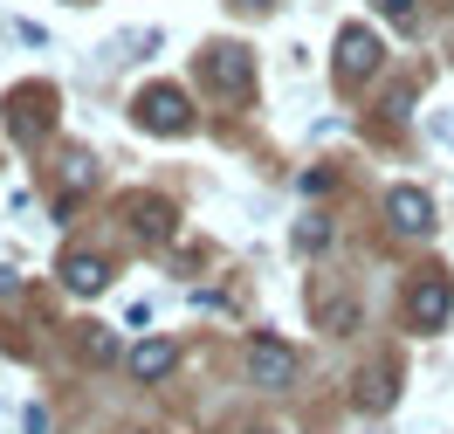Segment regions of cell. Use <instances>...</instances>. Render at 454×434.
<instances>
[{
    "label": "cell",
    "instance_id": "cell-9",
    "mask_svg": "<svg viewBox=\"0 0 454 434\" xmlns=\"http://www.w3.org/2000/svg\"><path fill=\"white\" fill-rule=\"evenodd\" d=\"M131 221H138L145 241H166L172 234V207L166 201H131Z\"/></svg>",
    "mask_w": 454,
    "mask_h": 434
},
{
    "label": "cell",
    "instance_id": "cell-16",
    "mask_svg": "<svg viewBox=\"0 0 454 434\" xmlns=\"http://www.w3.org/2000/svg\"><path fill=\"white\" fill-rule=\"evenodd\" d=\"M379 7H386L393 21H406V14H413V0H379Z\"/></svg>",
    "mask_w": 454,
    "mask_h": 434
},
{
    "label": "cell",
    "instance_id": "cell-2",
    "mask_svg": "<svg viewBox=\"0 0 454 434\" xmlns=\"http://www.w3.org/2000/svg\"><path fill=\"white\" fill-rule=\"evenodd\" d=\"M248 373H255V386H289L296 379V351L283 338H255L248 345Z\"/></svg>",
    "mask_w": 454,
    "mask_h": 434
},
{
    "label": "cell",
    "instance_id": "cell-4",
    "mask_svg": "<svg viewBox=\"0 0 454 434\" xmlns=\"http://www.w3.org/2000/svg\"><path fill=\"white\" fill-rule=\"evenodd\" d=\"M207 76H214V83H221L227 97H241V90L255 83V62L241 56L234 42H221V49H207Z\"/></svg>",
    "mask_w": 454,
    "mask_h": 434
},
{
    "label": "cell",
    "instance_id": "cell-1",
    "mask_svg": "<svg viewBox=\"0 0 454 434\" xmlns=\"http://www.w3.org/2000/svg\"><path fill=\"white\" fill-rule=\"evenodd\" d=\"M138 124H152V131L179 138V131H186V97H179L172 83H152V90L138 97Z\"/></svg>",
    "mask_w": 454,
    "mask_h": 434
},
{
    "label": "cell",
    "instance_id": "cell-11",
    "mask_svg": "<svg viewBox=\"0 0 454 434\" xmlns=\"http://www.w3.org/2000/svg\"><path fill=\"white\" fill-rule=\"evenodd\" d=\"M324 241H331V228H324V221H296V249H303V256H317V249H324Z\"/></svg>",
    "mask_w": 454,
    "mask_h": 434
},
{
    "label": "cell",
    "instance_id": "cell-15",
    "mask_svg": "<svg viewBox=\"0 0 454 434\" xmlns=\"http://www.w3.org/2000/svg\"><path fill=\"white\" fill-rule=\"evenodd\" d=\"M21 428H28V434H49V406H28V414H21Z\"/></svg>",
    "mask_w": 454,
    "mask_h": 434
},
{
    "label": "cell",
    "instance_id": "cell-10",
    "mask_svg": "<svg viewBox=\"0 0 454 434\" xmlns=\"http://www.w3.org/2000/svg\"><path fill=\"white\" fill-rule=\"evenodd\" d=\"M49 124V97H14V131H42Z\"/></svg>",
    "mask_w": 454,
    "mask_h": 434
},
{
    "label": "cell",
    "instance_id": "cell-3",
    "mask_svg": "<svg viewBox=\"0 0 454 434\" xmlns=\"http://www.w3.org/2000/svg\"><path fill=\"white\" fill-rule=\"evenodd\" d=\"M379 56H386V49H379V35H365V28H344V35H338V76H344V83L372 76V69H379Z\"/></svg>",
    "mask_w": 454,
    "mask_h": 434
},
{
    "label": "cell",
    "instance_id": "cell-17",
    "mask_svg": "<svg viewBox=\"0 0 454 434\" xmlns=\"http://www.w3.org/2000/svg\"><path fill=\"white\" fill-rule=\"evenodd\" d=\"M241 7H269V0H241Z\"/></svg>",
    "mask_w": 454,
    "mask_h": 434
},
{
    "label": "cell",
    "instance_id": "cell-6",
    "mask_svg": "<svg viewBox=\"0 0 454 434\" xmlns=\"http://www.w3.org/2000/svg\"><path fill=\"white\" fill-rule=\"evenodd\" d=\"M62 283L83 289V296H97V289L111 283V262H104V256H83V249H69V256H62Z\"/></svg>",
    "mask_w": 454,
    "mask_h": 434
},
{
    "label": "cell",
    "instance_id": "cell-12",
    "mask_svg": "<svg viewBox=\"0 0 454 434\" xmlns=\"http://www.w3.org/2000/svg\"><path fill=\"white\" fill-rule=\"evenodd\" d=\"M14 42H28V49H49V28H42V21H14Z\"/></svg>",
    "mask_w": 454,
    "mask_h": 434
},
{
    "label": "cell",
    "instance_id": "cell-13",
    "mask_svg": "<svg viewBox=\"0 0 454 434\" xmlns=\"http://www.w3.org/2000/svg\"><path fill=\"white\" fill-rule=\"evenodd\" d=\"M324 324H331V331H351V324H358V311H351V304H324Z\"/></svg>",
    "mask_w": 454,
    "mask_h": 434
},
{
    "label": "cell",
    "instance_id": "cell-14",
    "mask_svg": "<svg viewBox=\"0 0 454 434\" xmlns=\"http://www.w3.org/2000/svg\"><path fill=\"white\" fill-rule=\"evenodd\" d=\"M90 359H97V366H111V359H117V338H111V331H97V338H90Z\"/></svg>",
    "mask_w": 454,
    "mask_h": 434
},
{
    "label": "cell",
    "instance_id": "cell-8",
    "mask_svg": "<svg viewBox=\"0 0 454 434\" xmlns=\"http://www.w3.org/2000/svg\"><path fill=\"white\" fill-rule=\"evenodd\" d=\"M172 359H179V351H172L166 338H145V345L131 351V373H138V379H166V373H172Z\"/></svg>",
    "mask_w": 454,
    "mask_h": 434
},
{
    "label": "cell",
    "instance_id": "cell-5",
    "mask_svg": "<svg viewBox=\"0 0 454 434\" xmlns=\"http://www.w3.org/2000/svg\"><path fill=\"white\" fill-rule=\"evenodd\" d=\"M386 214H393L399 234H434V201H427V193H413V186H399L393 201H386Z\"/></svg>",
    "mask_w": 454,
    "mask_h": 434
},
{
    "label": "cell",
    "instance_id": "cell-7",
    "mask_svg": "<svg viewBox=\"0 0 454 434\" xmlns=\"http://www.w3.org/2000/svg\"><path fill=\"white\" fill-rule=\"evenodd\" d=\"M448 283H441V276H427L420 289H413V324H427V331H441V324H448Z\"/></svg>",
    "mask_w": 454,
    "mask_h": 434
}]
</instances>
